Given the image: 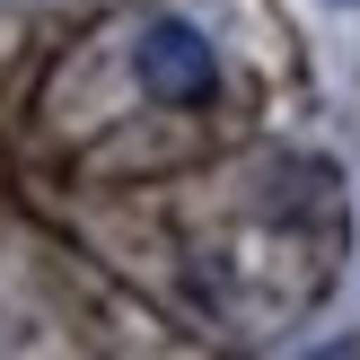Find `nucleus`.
<instances>
[{"instance_id":"1","label":"nucleus","mask_w":360,"mask_h":360,"mask_svg":"<svg viewBox=\"0 0 360 360\" xmlns=\"http://www.w3.org/2000/svg\"><path fill=\"white\" fill-rule=\"evenodd\" d=\"M132 70H141V88H150L158 105H193V97H211V79H220V62H211L202 27H185V18H158V27H141Z\"/></svg>"}]
</instances>
